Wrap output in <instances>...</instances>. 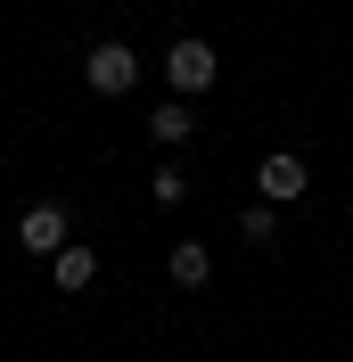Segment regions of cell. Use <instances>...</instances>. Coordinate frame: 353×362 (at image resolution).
I'll return each instance as SVG.
<instances>
[{"label": "cell", "instance_id": "obj_1", "mask_svg": "<svg viewBox=\"0 0 353 362\" xmlns=\"http://www.w3.org/2000/svg\"><path fill=\"white\" fill-rule=\"evenodd\" d=\"M83 83L99 90V99H124V90H140V49H132V42H90Z\"/></svg>", "mask_w": 353, "mask_h": 362}, {"label": "cell", "instance_id": "obj_2", "mask_svg": "<svg viewBox=\"0 0 353 362\" xmlns=\"http://www.w3.org/2000/svg\"><path fill=\"white\" fill-rule=\"evenodd\" d=\"M17 239H25V255H58V247H74V214L58 198H33L17 214Z\"/></svg>", "mask_w": 353, "mask_h": 362}, {"label": "cell", "instance_id": "obj_3", "mask_svg": "<svg viewBox=\"0 0 353 362\" xmlns=\"http://www.w3.org/2000/svg\"><path fill=\"white\" fill-rule=\"evenodd\" d=\"M214 74H222V58H214V42H198V33L164 49V83H173L181 99H189V90H214Z\"/></svg>", "mask_w": 353, "mask_h": 362}, {"label": "cell", "instance_id": "obj_4", "mask_svg": "<svg viewBox=\"0 0 353 362\" xmlns=\"http://www.w3.org/2000/svg\"><path fill=\"white\" fill-rule=\"evenodd\" d=\"M304 189H312V165H304V157H287V148H280V157L255 165V198H263V206H296Z\"/></svg>", "mask_w": 353, "mask_h": 362}, {"label": "cell", "instance_id": "obj_5", "mask_svg": "<svg viewBox=\"0 0 353 362\" xmlns=\"http://www.w3.org/2000/svg\"><path fill=\"white\" fill-rule=\"evenodd\" d=\"M189 132H198V107H189V99H156L148 107V140L156 148H181Z\"/></svg>", "mask_w": 353, "mask_h": 362}, {"label": "cell", "instance_id": "obj_6", "mask_svg": "<svg viewBox=\"0 0 353 362\" xmlns=\"http://www.w3.org/2000/svg\"><path fill=\"white\" fill-rule=\"evenodd\" d=\"M49 280H58L66 296H74V288H90V280H99V255L74 239V247H58V255H49Z\"/></svg>", "mask_w": 353, "mask_h": 362}, {"label": "cell", "instance_id": "obj_7", "mask_svg": "<svg viewBox=\"0 0 353 362\" xmlns=\"http://www.w3.org/2000/svg\"><path fill=\"white\" fill-rule=\"evenodd\" d=\"M164 272H173V288H205V280H214V255H205L198 239H181V247H173V264H164Z\"/></svg>", "mask_w": 353, "mask_h": 362}, {"label": "cell", "instance_id": "obj_8", "mask_svg": "<svg viewBox=\"0 0 353 362\" xmlns=\"http://www.w3.org/2000/svg\"><path fill=\"white\" fill-rule=\"evenodd\" d=\"M239 239H246V247H271V239H280V206H263V198H255V206L239 214Z\"/></svg>", "mask_w": 353, "mask_h": 362}, {"label": "cell", "instance_id": "obj_9", "mask_svg": "<svg viewBox=\"0 0 353 362\" xmlns=\"http://www.w3.org/2000/svg\"><path fill=\"white\" fill-rule=\"evenodd\" d=\"M148 189H156V206H181V198H189V173H181V165H156Z\"/></svg>", "mask_w": 353, "mask_h": 362}]
</instances>
